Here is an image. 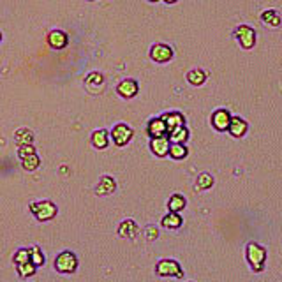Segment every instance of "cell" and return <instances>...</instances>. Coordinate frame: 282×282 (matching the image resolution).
<instances>
[{
  "mask_svg": "<svg viewBox=\"0 0 282 282\" xmlns=\"http://www.w3.org/2000/svg\"><path fill=\"white\" fill-rule=\"evenodd\" d=\"M245 256H247V261H249L250 268H252L254 272H263V268H265V261H266L265 247H261L259 243L250 242L249 245H247Z\"/></svg>",
  "mask_w": 282,
  "mask_h": 282,
  "instance_id": "obj_1",
  "label": "cell"
},
{
  "mask_svg": "<svg viewBox=\"0 0 282 282\" xmlns=\"http://www.w3.org/2000/svg\"><path fill=\"white\" fill-rule=\"evenodd\" d=\"M30 212L34 213L37 220L46 222L57 215V205L51 201H37V203H30Z\"/></svg>",
  "mask_w": 282,
  "mask_h": 282,
  "instance_id": "obj_2",
  "label": "cell"
},
{
  "mask_svg": "<svg viewBox=\"0 0 282 282\" xmlns=\"http://www.w3.org/2000/svg\"><path fill=\"white\" fill-rule=\"evenodd\" d=\"M55 268L60 273H74L78 270V258L71 250H64L55 258Z\"/></svg>",
  "mask_w": 282,
  "mask_h": 282,
  "instance_id": "obj_3",
  "label": "cell"
},
{
  "mask_svg": "<svg viewBox=\"0 0 282 282\" xmlns=\"http://www.w3.org/2000/svg\"><path fill=\"white\" fill-rule=\"evenodd\" d=\"M155 272L161 277H184V270H182L180 263L175 261V259H162L157 263L155 266Z\"/></svg>",
  "mask_w": 282,
  "mask_h": 282,
  "instance_id": "obj_4",
  "label": "cell"
},
{
  "mask_svg": "<svg viewBox=\"0 0 282 282\" xmlns=\"http://www.w3.org/2000/svg\"><path fill=\"white\" fill-rule=\"evenodd\" d=\"M109 138L113 139L117 147H125L132 139V129L127 124H117L109 132Z\"/></svg>",
  "mask_w": 282,
  "mask_h": 282,
  "instance_id": "obj_5",
  "label": "cell"
},
{
  "mask_svg": "<svg viewBox=\"0 0 282 282\" xmlns=\"http://www.w3.org/2000/svg\"><path fill=\"white\" fill-rule=\"evenodd\" d=\"M235 37L238 39L240 46L243 49H250L254 46V43H256V32L249 25H240L235 30Z\"/></svg>",
  "mask_w": 282,
  "mask_h": 282,
  "instance_id": "obj_6",
  "label": "cell"
},
{
  "mask_svg": "<svg viewBox=\"0 0 282 282\" xmlns=\"http://www.w3.org/2000/svg\"><path fill=\"white\" fill-rule=\"evenodd\" d=\"M150 57L152 60H155L159 64L170 62L173 59V49H171V46H167V44H154L150 49Z\"/></svg>",
  "mask_w": 282,
  "mask_h": 282,
  "instance_id": "obj_7",
  "label": "cell"
},
{
  "mask_svg": "<svg viewBox=\"0 0 282 282\" xmlns=\"http://www.w3.org/2000/svg\"><path fill=\"white\" fill-rule=\"evenodd\" d=\"M147 132H148V136H152V138H162V136H167V127H166L164 120H162L161 117L152 118L147 125Z\"/></svg>",
  "mask_w": 282,
  "mask_h": 282,
  "instance_id": "obj_8",
  "label": "cell"
},
{
  "mask_svg": "<svg viewBox=\"0 0 282 282\" xmlns=\"http://www.w3.org/2000/svg\"><path fill=\"white\" fill-rule=\"evenodd\" d=\"M230 122H231V115L228 109H217L212 115V125L217 131H228Z\"/></svg>",
  "mask_w": 282,
  "mask_h": 282,
  "instance_id": "obj_9",
  "label": "cell"
},
{
  "mask_svg": "<svg viewBox=\"0 0 282 282\" xmlns=\"http://www.w3.org/2000/svg\"><path fill=\"white\" fill-rule=\"evenodd\" d=\"M170 139L167 136H162V138H152L150 141V148L157 157H166L167 152H170Z\"/></svg>",
  "mask_w": 282,
  "mask_h": 282,
  "instance_id": "obj_10",
  "label": "cell"
},
{
  "mask_svg": "<svg viewBox=\"0 0 282 282\" xmlns=\"http://www.w3.org/2000/svg\"><path fill=\"white\" fill-rule=\"evenodd\" d=\"M138 90H139L138 83H136L134 79H124V81L118 83V87H117V92L125 99L134 97V95L138 94Z\"/></svg>",
  "mask_w": 282,
  "mask_h": 282,
  "instance_id": "obj_11",
  "label": "cell"
},
{
  "mask_svg": "<svg viewBox=\"0 0 282 282\" xmlns=\"http://www.w3.org/2000/svg\"><path fill=\"white\" fill-rule=\"evenodd\" d=\"M161 118L164 120V124H166V127H167V132L173 131V129H177V127H182V125H185L184 115H182V113H178V111L166 113V115H162Z\"/></svg>",
  "mask_w": 282,
  "mask_h": 282,
  "instance_id": "obj_12",
  "label": "cell"
},
{
  "mask_svg": "<svg viewBox=\"0 0 282 282\" xmlns=\"http://www.w3.org/2000/svg\"><path fill=\"white\" fill-rule=\"evenodd\" d=\"M228 131H230L231 136H235V138H242V136L247 132V122L240 117H231Z\"/></svg>",
  "mask_w": 282,
  "mask_h": 282,
  "instance_id": "obj_13",
  "label": "cell"
},
{
  "mask_svg": "<svg viewBox=\"0 0 282 282\" xmlns=\"http://www.w3.org/2000/svg\"><path fill=\"white\" fill-rule=\"evenodd\" d=\"M48 44L53 49L66 48L67 46V36H66V32H62V30H53V32L48 36Z\"/></svg>",
  "mask_w": 282,
  "mask_h": 282,
  "instance_id": "obj_14",
  "label": "cell"
},
{
  "mask_svg": "<svg viewBox=\"0 0 282 282\" xmlns=\"http://www.w3.org/2000/svg\"><path fill=\"white\" fill-rule=\"evenodd\" d=\"M115 189H117V184L111 177H102L101 180H99L97 187H95V192H97L99 196H106V194L115 192Z\"/></svg>",
  "mask_w": 282,
  "mask_h": 282,
  "instance_id": "obj_15",
  "label": "cell"
},
{
  "mask_svg": "<svg viewBox=\"0 0 282 282\" xmlns=\"http://www.w3.org/2000/svg\"><path fill=\"white\" fill-rule=\"evenodd\" d=\"M138 226H136V222L134 220H131V219H127V220H124V222L118 226V235L122 236V238H134L136 235H138Z\"/></svg>",
  "mask_w": 282,
  "mask_h": 282,
  "instance_id": "obj_16",
  "label": "cell"
},
{
  "mask_svg": "<svg viewBox=\"0 0 282 282\" xmlns=\"http://www.w3.org/2000/svg\"><path fill=\"white\" fill-rule=\"evenodd\" d=\"M189 138V131L185 125H182V127H177L173 129V131L167 132V139H170V143H180L184 145L185 141Z\"/></svg>",
  "mask_w": 282,
  "mask_h": 282,
  "instance_id": "obj_17",
  "label": "cell"
},
{
  "mask_svg": "<svg viewBox=\"0 0 282 282\" xmlns=\"http://www.w3.org/2000/svg\"><path fill=\"white\" fill-rule=\"evenodd\" d=\"M92 145L95 148H99V150H102V148H106L109 145V134L108 131H104V129H99V131H94L92 134Z\"/></svg>",
  "mask_w": 282,
  "mask_h": 282,
  "instance_id": "obj_18",
  "label": "cell"
},
{
  "mask_svg": "<svg viewBox=\"0 0 282 282\" xmlns=\"http://www.w3.org/2000/svg\"><path fill=\"white\" fill-rule=\"evenodd\" d=\"M182 217L178 215V213H175V212H170L167 215H164L162 217V226L164 228H167V230H178V228L182 226Z\"/></svg>",
  "mask_w": 282,
  "mask_h": 282,
  "instance_id": "obj_19",
  "label": "cell"
},
{
  "mask_svg": "<svg viewBox=\"0 0 282 282\" xmlns=\"http://www.w3.org/2000/svg\"><path fill=\"white\" fill-rule=\"evenodd\" d=\"M167 208H170V212H182L185 208V198L182 196V194H173V196L170 198V201H167Z\"/></svg>",
  "mask_w": 282,
  "mask_h": 282,
  "instance_id": "obj_20",
  "label": "cell"
},
{
  "mask_svg": "<svg viewBox=\"0 0 282 282\" xmlns=\"http://www.w3.org/2000/svg\"><path fill=\"white\" fill-rule=\"evenodd\" d=\"M189 154L187 147L185 145H180V143H171L170 145V152H167V155H171L173 159H177V161H180V159H185Z\"/></svg>",
  "mask_w": 282,
  "mask_h": 282,
  "instance_id": "obj_21",
  "label": "cell"
},
{
  "mask_svg": "<svg viewBox=\"0 0 282 282\" xmlns=\"http://www.w3.org/2000/svg\"><path fill=\"white\" fill-rule=\"evenodd\" d=\"M14 139L20 145H32L34 143V132L30 129H18L16 134H14Z\"/></svg>",
  "mask_w": 282,
  "mask_h": 282,
  "instance_id": "obj_22",
  "label": "cell"
},
{
  "mask_svg": "<svg viewBox=\"0 0 282 282\" xmlns=\"http://www.w3.org/2000/svg\"><path fill=\"white\" fill-rule=\"evenodd\" d=\"M205 79H207V72L201 69H192V71H189V74H187V81L194 87L203 85Z\"/></svg>",
  "mask_w": 282,
  "mask_h": 282,
  "instance_id": "obj_23",
  "label": "cell"
},
{
  "mask_svg": "<svg viewBox=\"0 0 282 282\" xmlns=\"http://www.w3.org/2000/svg\"><path fill=\"white\" fill-rule=\"evenodd\" d=\"M261 20H263V23L272 25V26H279V25H280V16H279V13H277V11H273V9L265 11V13L261 14Z\"/></svg>",
  "mask_w": 282,
  "mask_h": 282,
  "instance_id": "obj_24",
  "label": "cell"
},
{
  "mask_svg": "<svg viewBox=\"0 0 282 282\" xmlns=\"http://www.w3.org/2000/svg\"><path fill=\"white\" fill-rule=\"evenodd\" d=\"M37 266L34 265V263L26 261V263H21V265H16V272L20 277H23V279H26V277H32L34 273H36Z\"/></svg>",
  "mask_w": 282,
  "mask_h": 282,
  "instance_id": "obj_25",
  "label": "cell"
},
{
  "mask_svg": "<svg viewBox=\"0 0 282 282\" xmlns=\"http://www.w3.org/2000/svg\"><path fill=\"white\" fill-rule=\"evenodd\" d=\"M21 164H23V170L34 171V170H37V167L41 166V159H39V155L37 154H32V155H29V157L21 159Z\"/></svg>",
  "mask_w": 282,
  "mask_h": 282,
  "instance_id": "obj_26",
  "label": "cell"
},
{
  "mask_svg": "<svg viewBox=\"0 0 282 282\" xmlns=\"http://www.w3.org/2000/svg\"><path fill=\"white\" fill-rule=\"evenodd\" d=\"M212 185H213L212 175L201 173L200 177H198V182H196V189H198V190H207V189H210Z\"/></svg>",
  "mask_w": 282,
  "mask_h": 282,
  "instance_id": "obj_27",
  "label": "cell"
},
{
  "mask_svg": "<svg viewBox=\"0 0 282 282\" xmlns=\"http://www.w3.org/2000/svg\"><path fill=\"white\" fill-rule=\"evenodd\" d=\"M29 252H30V263H34L36 266L44 265V254L39 247H32V249H29Z\"/></svg>",
  "mask_w": 282,
  "mask_h": 282,
  "instance_id": "obj_28",
  "label": "cell"
},
{
  "mask_svg": "<svg viewBox=\"0 0 282 282\" xmlns=\"http://www.w3.org/2000/svg\"><path fill=\"white\" fill-rule=\"evenodd\" d=\"M13 261L16 263V265H21V263L30 261V252H29V249H18L16 252H14V256H13Z\"/></svg>",
  "mask_w": 282,
  "mask_h": 282,
  "instance_id": "obj_29",
  "label": "cell"
},
{
  "mask_svg": "<svg viewBox=\"0 0 282 282\" xmlns=\"http://www.w3.org/2000/svg\"><path fill=\"white\" fill-rule=\"evenodd\" d=\"M36 154V148H34V145H21L20 150H18V155H20V159H25L29 157V155Z\"/></svg>",
  "mask_w": 282,
  "mask_h": 282,
  "instance_id": "obj_30",
  "label": "cell"
},
{
  "mask_svg": "<svg viewBox=\"0 0 282 282\" xmlns=\"http://www.w3.org/2000/svg\"><path fill=\"white\" fill-rule=\"evenodd\" d=\"M92 83H95V85H102V74H99V72H92V74L87 78V85H92Z\"/></svg>",
  "mask_w": 282,
  "mask_h": 282,
  "instance_id": "obj_31",
  "label": "cell"
},
{
  "mask_svg": "<svg viewBox=\"0 0 282 282\" xmlns=\"http://www.w3.org/2000/svg\"><path fill=\"white\" fill-rule=\"evenodd\" d=\"M157 235H159V231H157V228H154V226H148L147 230H145V236H147V240H155L157 238Z\"/></svg>",
  "mask_w": 282,
  "mask_h": 282,
  "instance_id": "obj_32",
  "label": "cell"
},
{
  "mask_svg": "<svg viewBox=\"0 0 282 282\" xmlns=\"http://www.w3.org/2000/svg\"><path fill=\"white\" fill-rule=\"evenodd\" d=\"M164 2H166V4H175L177 0H164Z\"/></svg>",
  "mask_w": 282,
  "mask_h": 282,
  "instance_id": "obj_33",
  "label": "cell"
},
{
  "mask_svg": "<svg viewBox=\"0 0 282 282\" xmlns=\"http://www.w3.org/2000/svg\"><path fill=\"white\" fill-rule=\"evenodd\" d=\"M0 41H2V34H0Z\"/></svg>",
  "mask_w": 282,
  "mask_h": 282,
  "instance_id": "obj_34",
  "label": "cell"
},
{
  "mask_svg": "<svg viewBox=\"0 0 282 282\" xmlns=\"http://www.w3.org/2000/svg\"><path fill=\"white\" fill-rule=\"evenodd\" d=\"M150 2H157V0H150Z\"/></svg>",
  "mask_w": 282,
  "mask_h": 282,
  "instance_id": "obj_35",
  "label": "cell"
}]
</instances>
